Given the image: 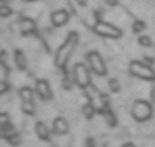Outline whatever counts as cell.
Wrapping results in <instances>:
<instances>
[{"mask_svg": "<svg viewBox=\"0 0 155 147\" xmlns=\"http://www.w3.org/2000/svg\"><path fill=\"white\" fill-rule=\"evenodd\" d=\"M77 43H78V33L70 32L67 35V39H65V42L58 47L57 53H55V65H57L58 69H65V65H67L68 59H70L72 52L75 50Z\"/></svg>", "mask_w": 155, "mask_h": 147, "instance_id": "1", "label": "cell"}, {"mask_svg": "<svg viewBox=\"0 0 155 147\" xmlns=\"http://www.w3.org/2000/svg\"><path fill=\"white\" fill-rule=\"evenodd\" d=\"M130 74L134 77H138L142 80H153L155 79V72L148 63L138 62V60H132L130 62Z\"/></svg>", "mask_w": 155, "mask_h": 147, "instance_id": "2", "label": "cell"}, {"mask_svg": "<svg viewBox=\"0 0 155 147\" xmlns=\"http://www.w3.org/2000/svg\"><path fill=\"white\" fill-rule=\"evenodd\" d=\"M152 114H153V107H152V104L147 102V100H137V102L134 104V107H132V115H134V119L138 120V122L148 120L152 117Z\"/></svg>", "mask_w": 155, "mask_h": 147, "instance_id": "3", "label": "cell"}, {"mask_svg": "<svg viewBox=\"0 0 155 147\" xmlns=\"http://www.w3.org/2000/svg\"><path fill=\"white\" fill-rule=\"evenodd\" d=\"M94 30L97 35L105 37V39H120L122 37V30L118 27L112 25V23H107V22H102V20H97Z\"/></svg>", "mask_w": 155, "mask_h": 147, "instance_id": "4", "label": "cell"}, {"mask_svg": "<svg viewBox=\"0 0 155 147\" xmlns=\"http://www.w3.org/2000/svg\"><path fill=\"white\" fill-rule=\"evenodd\" d=\"M74 82L80 89H87L90 85V72L84 63H75L74 65Z\"/></svg>", "mask_w": 155, "mask_h": 147, "instance_id": "5", "label": "cell"}, {"mask_svg": "<svg viewBox=\"0 0 155 147\" xmlns=\"http://www.w3.org/2000/svg\"><path fill=\"white\" fill-rule=\"evenodd\" d=\"M87 62L88 67H90L92 72H95L97 75H105L107 74V67H105L104 59L100 57L98 52H88L87 53Z\"/></svg>", "mask_w": 155, "mask_h": 147, "instance_id": "6", "label": "cell"}, {"mask_svg": "<svg viewBox=\"0 0 155 147\" xmlns=\"http://www.w3.org/2000/svg\"><path fill=\"white\" fill-rule=\"evenodd\" d=\"M35 92L40 95L42 100H50V99H52L50 84H48L45 79H38V80H37V84H35Z\"/></svg>", "mask_w": 155, "mask_h": 147, "instance_id": "7", "label": "cell"}, {"mask_svg": "<svg viewBox=\"0 0 155 147\" xmlns=\"http://www.w3.org/2000/svg\"><path fill=\"white\" fill-rule=\"evenodd\" d=\"M68 19H70V13L67 12V10H55L54 13H52L50 20H52V25L54 27H64L65 23L68 22Z\"/></svg>", "mask_w": 155, "mask_h": 147, "instance_id": "8", "label": "cell"}, {"mask_svg": "<svg viewBox=\"0 0 155 147\" xmlns=\"http://www.w3.org/2000/svg\"><path fill=\"white\" fill-rule=\"evenodd\" d=\"M18 32L22 33V35H28V33H34L35 29H37V25H35V22L32 19H20L18 20Z\"/></svg>", "mask_w": 155, "mask_h": 147, "instance_id": "9", "label": "cell"}, {"mask_svg": "<svg viewBox=\"0 0 155 147\" xmlns=\"http://www.w3.org/2000/svg\"><path fill=\"white\" fill-rule=\"evenodd\" d=\"M52 130H54L55 135H65L68 132V124L64 117H57L52 124Z\"/></svg>", "mask_w": 155, "mask_h": 147, "instance_id": "10", "label": "cell"}, {"mask_svg": "<svg viewBox=\"0 0 155 147\" xmlns=\"http://www.w3.org/2000/svg\"><path fill=\"white\" fill-rule=\"evenodd\" d=\"M35 134H37V137H38V139H42V140H48V139H50L48 127L45 125V122H42V120H38V122L35 124Z\"/></svg>", "mask_w": 155, "mask_h": 147, "instance_id": "11", "label": "cell"}, {"mask_svg": "<svg viewBox=\"0 0 155 147\" xmlns=\"http://www.w3.org/2000/svg\"><path fill=\"white\" fill-rule=\"evenodd\" d=\"M34 90L30 89V87H22V89H18V97H20L22 102H30V100H34Z\"/></svg>", "mask_w": 155, "mask_h": 147, "instance_id": "12", "label": "cell"}, {"mask_svg": "<svg viewBox=\"0 0 155 147\" xmlns=\"http://www.w3.org/2000/svg\"><path fill=\"white\" fill-rule=\"evenodd\" d=\"M15 65L18 67L20 70H25L27 69V60H25V55L24 52H20V50H15Z\"/></svg>", "mask_w": 155, "mask_h": 147, "instance_id": "13", "label": "cell"}, {"mask_svg": "<svg viewBox=\"0 0 155 147\" xmlns=\"http://www.w3.org/2000/svg\"><path fill=\"white\" fill-rule=\"evenodd\" d=\"M82 110H84V115L87 117V119H92V117H94V114H95V107H94V104H92L90 100L85 104Z\"/></svg>", "mask_w": 155, "mask_h": 147, "instance_id": "14", "label": "cell"}, {"mask_svg": "<svg viewBox=\"0 0 155 147\" xmlns=\"http://www.w3.org/2000/svg\"><path fill=\"white\" fill-rule=\"evenodd\" d=\"M22 110H24V114H27V115L35 114V104H34V100H30V102H22Z\"/></svg>", "mask_w": 155, "mask_h": 147, "instance_id": "15", "label": "cell"}, {"mask_svg": "<svg viewBox=\"0 0 155 147\" xmlns=\"http://www.w3.org/2000/svg\"><path fill=\"white\" fill-rule=\"evenodd\" d=\"M5 127H10V115L0 112V129H5Z\"/></svg>", "mask_w": 155, "mask_h": 147, "instance_id": "16", "label": "cell"}, {"mask_svg": "<svg viewBox=\"0 0 155 147\" xmlns=\"http://www.w3.org/2000/svg\"><path fill=\"white\" fill-rule=\"evenodd\" d=\"M5 137H7V139H8V142H10V144H14V145H17V144L20 142V135H18V134H15V132L7 134Z\"/></svg>", "mask_w": 155, "mask_h": 147, "instance_id": "17", "label": "cell"}, {"mask_svg": "<svg viewBox=\"0 0 155 147\" xmlns=\"http://www.w3.org/2000/svg\"><path fill=\"white\" fill-rule=\"evenodd\" d=\"M10 15H12V9L5 3H2L0 5V17H10Z\"/></svg>", "mask_w": 155, "mask_h": 147, "instance_id": "18", "label": "cell"}, {"mask_svg": "<svg viewBox=\"0 0 155 147\" xmlns=\"http://www.w3.org/2000/svg\"><path fill=\"white\" fill-rule=\"evenodd\" d=\"M62 85H64L65 90H72V87H74V80H70V77L65 75L64 80H62Z\"/></svg>", "mask_w": 155, "mask_h": 147, "instance_id": "19", "label": "cell"}, {"mask_svg": "<svg viewBox=\"0 0 155 147\" xmlns=\"http://www.w3.org/2000/svg\"><path fill=\"white\" fill-rule=\"evenodd\" d=\"M138 43H140L142 47H152L153 45V42H152L148 37H140V39H138Z\"/></svg>", "mask_w": 155, "mask_h": 147, "instance_id": "20", "label": "cell"}, {"mask_svg": "<svg viewBox=\"0 0 155 147\" xmlns=\"http://www.w3.org/2000/svg\"><path fill=\"white\" fill-rule=\"evenodd\" d=\"M145 29V23L142 20H135L134 22V32H142Z\"/></svg>", "mask_w": 155, "mask_h": 147, "instance_id": "21", "label": "cell"}, {"mask_svg": "<svg viewBox=\"0 0 155 147\" xmlns=\"http://www.w3.org/2000/svg\"><path fill=\"white\" fill-rule=\"evenodd\" d=\"M8 90V84L5 82V80H0V95H2V94H5Z\"/></svg>", "mask_w": 155, "mask_h": 147, "instance_id": "22", "label": "cell"}, {"mask_svg": "<svg viewBox=\"0 0 155 147\" xmlns=\"http://www.w3.org/2000/svg\"><path fill=\"white\" fill-rule=\"evenodd\" d=\"M110 89L114 90V92H117V90H118V82H117V80H110Z\"/></svg>", "mask_w": 155, "mask_h": 147, "instance_id": "23", "label": "cell"}, {"mask_svg": "<svg viewBox=\"0 0 155 147\" xmlns=\"http://www.w3.org/2000/svg\"><path fill=\"white\" fill-rule=\"evenodd\" d=\"M105 2H107L108 5H112V7H115V5H117V3H118L117 0H105Z\"/></svg>", "mask_w": 155, "mask_h": 147, "instance_id": "24", "label": "cell"}, {"mask_svg": "<svg viewBox=\"0 0 155 147\" xmlns=\"http://www.w3.org/2000/svg\"><path fill=\"white\" fill-rule=\"evenodd\" d=\"M122 147H135V144H132V142H127V144H124Z\"/></svg>", "mask_w": 155, "mask_h": 147, "instance_id": "25", "label": "cell"}, {"mask_svg": "<svg viewBox=\"0 0 155 147\" xmlns=\"http://www.w3.org/2000/svg\"><path fill=\"white\" fill-rule=\"evenodd\" d=\"M0 2H2V3H7V2H8V0H0Z\"/></svg>", "mask_w": 155, "mask_h": 147, "instance_id": "26", "label": "cell"}, {"mask_svg": "<svg viewBox=\"0 0 155 147\" xmlns=\"http://www.w3.org/2000/svg\"><path fill=\"white\" fill-rule=\"evenodd\" d=\"M27 2H37V0H27Z\"/></svg>", "mask_w": 155, "mask_h": 147, "instance_id": "27", "label": "cell"}]
</instances>
